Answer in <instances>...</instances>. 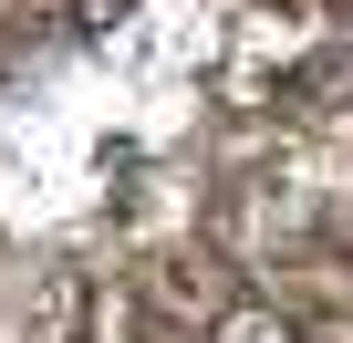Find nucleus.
Segmentation results:
<instances>
[{"instance_id": "nucleus-1", "label": "nucleus", "mask_w": 353, "mask_h": 343, "mask_svg": "<svg viewBox=\"0 0 353 343\" xmlns=\"http://www.w3.org/2000/svg\"><path fill=\"white\" fill-rule=\"evenodd\" d=\"M219 343H291V322H281V312H229Z\"/></svg>"}]
</instances>
